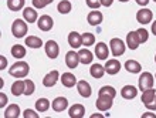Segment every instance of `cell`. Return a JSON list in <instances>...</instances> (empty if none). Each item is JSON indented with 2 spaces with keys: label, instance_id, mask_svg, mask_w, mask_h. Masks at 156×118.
Segmentation results:
<instances>
[{
  "label": "cell",
  "instance_id": "obj_1",
  "mask_svg": "<svg viewBox=\"0 0 156 118\" xmlns=\"http://www.w3.org/2000/svg\"><path fill=\"white\" fill-rule=\"evenodd\" d=\"M30 71V65L26 61H17L10 67L9 73L10 76H13L14 78H24Z\"/></svg>",
  "mask_w": 156,
  "mask_h": 118
},
{
  "label": "cell",
  "instance_id": "obj_2",
  "mask_svg": "<svg viewBox=\"0 0 156 118\" xmlns=\"http://www.w3.org/2000/svg\"><path fill=\"white\" fill-rule=\"evenodd\" d=\"M27 30H29V27H27L26 20L16 19V20L13 21V24H12V34L16 37V39H21V37H24L26 34H27Z\"/></svg>",
  "mask_w": 156,
  "mask_h": 118
},
{
  "label": "cell",
  "instance_id": "obj_3",
  "mask_svg": "<svg viewBox=\"0 0 156 118\" xmlns=\"http://www.w3.org/2000/svg\"><path fill=\"white\" fill-rule=\"evenodd\" d=\"M136 20L142 26H146V24H149V23H152V20H153L152 10H151V9H146V7H142L136 13Z\"/></svg>",
  "mask_w": 156,
  "mask_h": 118
},
{
  "label": "cell",
  "instance_id": "obj_4",
  "mask_svg": "<svg viewBox=\"0 0 156 118\" xmlns=\"http://www.w3.org/2000/svg\"><path fill=\"white\" fill-rule=\"evenodd\" d=\"M139 90L140 91H145V90H149V88H153V83H155V78L151 73L148 71H144L140 73L139 76Z\"/></svg>",
  "mask_w": 156,
  "mask_h": 118
},
{
  "label": "cell",
  "instance_id": "obj_5",
  "mask_svg": "<svg viewBox=\"0 0 156 118\" xmlns=\"http://www.w3.org/2000/svg\"><path fill=\"white\" fill-rule=\"evenodd\" d=\"M109 47H111V53L114 54L115 57L122 56V54L125 53V43H123L121 39H118V37L111 39V41H109Z\"/></svg>",
  "mask_w": 156,
  "mask_h": 118
},
{
  "label": "cell",
  "instance_id": "obj_6",
  "mask_svg": "<svg viewBox=\"0 0 156 118\" xmlns=\"http://www.w3.org/2000/svg\"><path fill=\"white\" fill-rule=\"evenodd\" d=\"M45 49V54H47V57L54 60V58L58 57V54H60V47H58V43L54 40H48L45 43L44 46Z\"/></svg>",
  "mask_w": 156,
  "mask_h": 118
},
{
  "label": "cell",
  "instance_id": "obj_7",
  "mask_svg": "<svg viewBox=\"0 0 156 118\" xmlns=\"http://www.w3.org/2000/svg\"><path fill=\"white\" fill-rule=\"evenodd\" d=\"M112 101H114V98L112 97H108V95H99L98 100L95 101V105H97V108H98L99 111H108V110H111Z\"/></svg>",
  "mask_w": 156,
  "mask_h": 118
},
{
  "label": "cell",
  "instance_id": "obj_8",
  "mask_svg": "<svg viewBox=\"0 0 156 118\" xmlns=\"http://www.w3.org/2000/svg\"><path fill=\"white\" fill-rule=\"evenodd\" d=\"M37 24H38V29H40L41 31H50L54 26V20L51 16L44 14V16H41L37 20Z\"/></svg>",
  "mask_w": 156,
  "mask_h": 118
},
{
  "label": "cell",
  "instance_id": "obj_9",
  "mask_svg": "<svg viewBox=\"0 0 156 118\" xmlns=\"http://www.w3.org/2000/svg\"><path fill=\"white\" fill-rule=\"evenodd\" d=\"M58 78L60 77V73H58L57 70H53V71H50L48 74H45L44 78H43V84H44V87H54L55 84H57Z\"/></svg>",
  "mask_w": 156,
  "mask_h": 118
},
{
  "label": "cell",
  "instance_id": "obj_10",
  "mask_svg": "<svg viewBox=\"0 0 156 118\" xmlns=\"http://www.w3.org/2000/svg\"><path fill=\"white\" fill-rule=\"evenodd\" d=\"M80 63H81L80 61V56H78V53H75L74 50H70L66 54V64L68 68H77V65Z\"/></svg>",
  "mask_w": 156,
  "mask_h": 118
},
{
  "label": "cell",
  "instance_id": "obj_11",
  "mask_svg": "<svg viewBox=\"0 0 156 118\" xmlns=\"http://www.w3.org/2000/svg\"><path fill=\"white\" fill-rule=\"evenodd\" d=\"M77 90L80 93V95L84 98H90L91 94H92V88H91L90 83L85 81V80H81V81L77 83Z\"/></svg>",
  "mask_w": 156,
  "mask_h": 118
},
{
  "label": "cell",
  "instance_id": "obj_12",
  "mask_svg": "<svg viewBox=\"0 0 156 118\" xmlns=\"http://www.w3.org/2000/svg\"><path fill=\"white\" fill-rule=\"evenodd\" d=\"M68 44H70L71 49H80L82 46V34H80L78 31H71L68 34Z\"/></svg>",
  "mask_w": 156,
  "mask_h": 118
},
{
  "label": "cell",
  "instance_id": "obj_13",
  "mask_svg": "<svg viewBox=\"0 0 156 118\" xmlns=\"http://www.w3.org/2000/svg\"><path fill=\"white\" fill-rule=\"evenodd\" d=\"M108 54H109V50H108V46L104 41H99L95 44V56L98 57V60H107Z\"/></svg>",
  "mask_w": 156,
  "mask_h": 118
},
{
  "label": "cell",
  "instance_id": "obj_14",
  "mask_svg": "<svg viewBox=\"0 0 156 118\" xmlns=\"http://www.w3.org/2000/svg\"><path fill=\"white\" fill-rule=\"evenodd\" d=\"M139 44H142V43H140V39H139V36H138V33L136 31L128 33V36H126V46L128 47L131 50H136L139 47Z\"/></svg>",
  "mask_w": 156,
  "mask_h": 118
},
{
  "label": "cell",
  "instance_id": "obj_15",
  "mask_svg": "<svg viewBox=\"0 0 156 118\" xmlns=\"http://www.w3.org/2000/svg\"><path fill=\"white\" fill-rule=\"evenodd\" d=\"M87 20H88V23H90L91 26H99L101 23H102V20H104V16H102V13L99 12V10H92V12L88 13Z\"/></svg>",
  "mask_w": 156,
  "mask_h": 118
},
{
  "label": "cell",
  "instance_id": "obj_16",
  "mask_svg": "<svg viewBox=\"0 0 156 118\" xmlns=\"http://www.w3.org/2000/svg\"><path fill=\"white\" fill-rule=\"evenodd\" d=\"M54 111H57V112H61V111L67 110V107H68V100L66 97H57L53 100V104H51Z\"/></svg>",
  "mask_w": 156,
  "mask_h": 118
},
{
  "label": "cell",
  "instance_id": "obj_17",
  "mask_svg": "<svg viewBox=\"0 0 156 118\" xmlns=\"http://www.w3.org/2000/svg\"><path fill=\"white\" fill-rule=\"evenodd\" d=\"M84 114H85V107L82 105V104H74L68 110V115L71 118H82Z\"/></svg>",
  "mask_w": 156,
  "mask_h": 118
},
{
  "label": "cell",
  "instance_id": "obj_18",
  "mask_svg": "<svg viewBox=\"0 0 156 118\" xmlns=\"http://www.w3.org/2000/svg\"><path fill=\"white\" fill-rule=\"evenodd\" d=\"M23 17H24V20L27 21V23H36V21L38 20V14L37 12H36V7H26L24 10H23Z\"/></svg>",
  "mask_w": 156,
  "mask_h": 118
},
{
  "label": "cell",
  "instance_id": "obj_19",
  "mask_svg": "<svg viewBox=\"0 0 156 118\" xmlns=\"http://www.w3.org/2000/svg\"><path fill=\"white\" fill-rule=\"evenodd\" d=\"M121 95H122L125 100H133V98L138 95V88L131 86V84H128V86H125L121 90Z\"/></svg>",
  "mask_w": 156,
  "mask_h": 118
},
{
  "label": "cell",
  "instance_id": "obj_20",
  "mask_svg": "<svg viewBox=\"0 0 156 118\" xmlns=\"http://www.w3.org/2000/svg\"><path fill=\"white\" fill-rule=\"evenodd\" d=\"M90 73H91V76H92L94 78H102L104 74L107 73V71H105V65L99 64V63H95V64L91 65Z\"/></svg>",
  "mask_w": 156,
  "mask_h": 118
},
{
  "label": "cell",
  "instance_id": "obj_21",
  "mask_svg": "<svg viewBox=\"0 0 156 118\" xmlns=\"http://www.w3.org/2000/svg\"><path fill=\"white\" fill-rule=\"evenodd\" d=\"M123 67H125V70H126L128 73H131V74H138L142 71V65L136 60H128Z\"/></svg>",
  "mask_w": 156,
  "mask_h": 118
},
{
  "label": "cell",
  "instance_id": "obj_22",
  "mask_svg": "<svg viewBox=\"0 0 156 118\" xmlns=\"http://www.w3.org/2000/svg\"><path fill=\"white\" fill-rule=\"evenodd\" d=\"M119 70H121V63L118 60H109L107 61V64H105V71L108 74H111V76H115V74L119 73Z\"/></svg>",
  "mask_w": 156,
  "mask_h": 118
},
{
  "label": "cell",
  "instance_id": "obj_23",
  "mask_svg": "<svg viewBox=\"0 0 156 118\" xmlns=\"http://www.w3.org/2000/svg\"><path fill=\"white\" fill-rule=\"evenodd\" d=\"M61 83H62V86L64 87L71 88V87H74L78 81H77V78H75V76L73 73H64L61 76Z\"/></svg>",
  "mask_w": 156,
  "mask_h": 118
},
{
  "label": "cell",
  "instance_id": "obj_24",
  "mask_svg": "<svg viewBox=\"0 0 156 118\" xmlns=\"http://www.w3.org/2000/svg\"><path fill=\"white\" fill-rule=\"evenodd\" d=\"M78 56H80V61H81L82 64H91V63H92V58H94V54L88 50V47L80 50V51H78Z\"/></svg>",
  "mask_w": 156,
  "mask_h": 118
},
{
  "label": "cell",
  "instance_id": "obj_25",
  "mask_svg": "<svg viewBox=\"0 0 156 118\" xmlns=\"http://www.w3.org/2000/svg\"><path fill=\"white\" fill-rule=\"evenodd\" d=\"M155 97H156V90L155 88H149V90L142 91V97H140V100H142V102H144L145 105H148V104H151V102L155 100Z\"/></svg>",
  "mask_w": 156,
  "mask_h": 118
},
{
  "label": "cell",
  "instance_id": "obj_26",
  "mask_svg": "<svg viewBox=\"0 0 156 118\" xmlns=\"http://www.w3.org/2000/svg\"><path fill=\"white\" fill-rule=\"evenodd\" d=\"M26 46L30 49H40L43 46V40L37 36H29L26 37Z\"/></svg>",
  "mask_w": 156,
  "mask_h": 118
},
{
  "label": "cell",
  "instance_id": "obj_27",
  "mask_svg": "<svg viewBox=\"0 0 156 118\" xmlns=\"http://www.w3.org/2000/svg\"><path fill=\"white\" fill-rule=\"evenodd\" d=\"M26 49H24V46H21V44H14L12 47V56L14 58H17V60H21V58H24L26 57Z\"/></svg>",
  "mask_w": 156,
  "mask_h": 118
},
{
  "label": "cell",
  "instance_id": "obj_28",
  "mask_svg": "<svg viewBox=\"0 0 156 118\" xmlns=\"http://www.w3.org/2000/svg\"><path fill=\"white\" fill-rule=\"evenodd\" d=\"M20 115V107L17 104H12L9 105L4 111V118H17Z\"/></svg>",
  "mask_w": 156,
  "mask_h": 118
},
{
  "label": "cell",
  "instance_id": "obj_29",
  "mask_svg": "<svg viewBox=\"0 0 156 118\" xmlns=\"http://www.w3.org/2000/svg\"><path fill=\"white\" fill-rule=\"evenodd\" d=\"M12 94L16 95V97L24 94V81H21L20 78H17V81H14L12 84Z\"/></svg>",
  "mask_w": 156,
  "mask_h": 118
},
{
  "label": "cell",
  "instance_id": "obj_30",
  "mask_svg": "<svg viewBox=\"0 0 156 118\" xmlns=\"http://www.w3.org/2000/svg\"><path fill=\"white\" fill-rule=\"evenodd\" d=\"M26 0H7V7L12 12H19L24 7Z\"/></svg>",
  "mask_w": 156,
  "mask_h": 118
},
{
  "label": "cell",
  "instance_id": "obj_31",
  "mask_svg": "<svg viewBox=\"0 0 156 118\" xmlns=\"http://www.w3.org/2000/svg\"><path fill=\"white\" fill-rule=\"evenodd\" d=\"M50 107H51V104H50V101L47 98H38L37 101H36V110L38 112H45Z\"/></svg>",
  "mask_w": 156,
  "mask_h": 118
},
{
  "label": "cell",
  "instance_id": "obj_32",
  "mask_svg": "<svg viewBox=\"0 0 156 118\" xmlns=\"http://www.w3.org/2000/svg\"><path fill=\"white\" fill-rule=\"evenodd\" d=\"M71 9H73V4H71L68 0H61L57 6L58 13H61V14H68V13L71 12Z\"/></svg>",
  "mask_w": 156,
  "mask_h": 118
},
{
  "label": "cell",
  "instance_id": "obj_33",
  "mask_svg": "<svg viewBox=\"0 0 156 118\" xmlns=\"http://www.w3.org/2000/svg\"><path fill=\"white\" fill-rule=\"evenodd\" d=\"M98 95H108V97L115 98L116 90L114 88V87H111V86H104V87H101V88H99Z\"/></svg>",
  "mask_w": 156,
  "mask_h": 118
},
{
  "label": "cell",
  "instance_id": "obj_34",
  "mask_svg": "<svg viewBox=\"0 0 156 118\" xmlns=\"http://www.w3.org/2000/svg\"><path fill=\"white\" fill-rule=\"evenodd\" d=\"M92 44H95V36L92 33H84L82 34V46L84 47H90Z\"/></svg>",
  "mask_w": 156,
  "mask_h": 118
},
{
  "label": "cell",
  "instance_id": "obj_35",
  "mask_svg": "<svg viewBox=\"0 0 156 118\" xmlns=\"http://www.w3.org/2000/svg\"><path fill=\"white\" fill-rule=\"evenodd\" d=\"M36 91V84L31 80H24V95H31Z\"/></svg>",
  "mask_w": 156,
  "mask_h": 118
},
{
  "label": "cell",
  "instance_id": "obj_36",
  "mask_svg": "<svg viewBox=\"0 0 156 118\" xmlns=\"http://www.w3.org/2000/svg\"><path fill=\"white\" fill-rule=\"evenodd\" d=\"M136 33H138V36H139V39H140V43H146V41H148L149 33H148V30L145 29V27L138 29V30H136Z\"/></svg>",
  "mask_w": 156,
  "mask_h": 118
},
{
  "label": "cell",
  "instance_id": "obj_37",
  "mask_svg": "<svg viewBox=\"0 0 156 118\" xmlns=\"http://www.w3.org/2000/svg\"><path fill=\"white\" fill-rule=\"evenodd\" d=\"M85 3L88 7H91L92 10H98L99 6H102L101 4V0H85Z\"/></svg>",
  "mask_w": 156,
  "mask_h": 118
},
{
  "label": "cell",
  "instance_id": "obj_38",
  "mask_svg": "<svg viewBox=\"0 0 156 118\" xmlns=\"http://www.w3.org/2000/svg\"><path fill=\"white\" fill-rule=\"evenodd\" d=\"M47 4H50V0H33V6L36 9H44Z\"/></svg>",
  "mask_w": 156,
  "mask_h": 118
},
{
  "label": "cell",
  "instance_id": "obj_39",
  "mask_svg": "<svg viewBox=\"0 0 156 118\" xmlns=\"http://www.w3.org/2000/svg\"><path fill=\"white\" fill-rule=\"evenodd\" d=\"M23 117L24 118H38V114H37V111H34V110H26L24 112H23Z\"/></svg>",
  "mask_w": 156,
  "mask_h": 118
},
{
  "label": "cell",
  "instance_id": "obj_40",
  "mask_svg": "<svg viewBox=\"0 0 156 118\" xmlns=\"http://www.w3.org/2000/svg\"><path fill=\"white\" fill-rule=\"evenodd\" d=\"M6 102H7V97L4 93H0V108H4L6 107Z\"/></svg>",
  "mask_w": 156,
  "mask_h": 118
},
{
  "label": "cell",
  "instance_id": "obj_41",
  "mask_svg": "<svg viewBox=\"0 0 156 118\" xmlns=\"http://www.w3.org/2000/svg\"><path fill=\"white\" fill-rule=\"evenodd\" d=\"M146 108H148V110H151V111H156V97H155V100H153L151 104H148V105H146Z\"/></svg>",
  "mask_w": 156,
  "mask_h": 118
},
{
  "label": "cell",
  "instance_id": "obj_42",
  "mask_svg": "<svg viewBox=\"0 0 156 118\" xmlns=\"http://www.w3.org/2000/svg\"><path fill=\"white\" fill-rule=\"evenodd\" d=\"M0 61H2V64H0V70H4L6 68V64H7V60L4 56H0Z\"/></svg>",
  "mask_w": 156,
  "mask_h": 118
},
{
  "label": "cell",
  "instance_id": "obj_43",
  "mask_svg": "<svg viewBox=\"0 0 156 118\" xmlns=\"http://www.w3.org/2000/svg\"><path fill=\"white\" fill-rule=\"evenodd\" d=\"M112 3H114V0H101V4L105 6V7H109Z\"/></svg>",
  "mask_w": 156,
  "mask_h": 118
},
{
  "label": "cell",
  "instance_id": "obj_44",
  "mask_svg": "<svg viewBox=\"0 0 156 118\" xmlns=\"http://www.w3.org/2000/svg\"><path fill=\"white\" fill-rule=\"evenodd\" d=\"M142 118H156V114L155 112H145L142 114Z\"/></svg>",
  "mask_w": 156,
  "mask_h": 118
},
{
  "label": "cell",
  "instance_id": "obj_45",
  "mask_svg": "<svg viewBox=\"0 0 156 118\" xmlns=\"http://www.w3.org/2000/svg\"><path fill=\"white\" fill-rule=\"evenodd\" d=\"M135 2H136V4H139L142 7H145V6L149 3V0H135Z\"/></svg>",
  "mask_w": 156,
  "mask_h": 118
},
{
  "label": "cell",
  "instance_id": "obj_46",
  "mask_svg": "<svg viewBox=\"0 0 156 118\" xmlns=\"http://www.w3.org/2000/svg\"><path fill=\"white\" fill-rule=\"evenodd\" d=\"M152 33L156 36V20H155V21H152Z\"/></svg>",
  "mask_w": 156,
  "mask_h": 118
},
{
  "label": "cell",
  "instance_id": "obj_47",
  "mask_svg": "<svg viewBox=\"0 0 156 118\" xmlns=\"http://www.w3.org/2000/svg\"><path fill=\"white\" fill-rule=\"evenodd\" d=\"M91 118H102V114H92Z\"/></svg>",
  "mask_w": 156,
  "mask_h": 118
},
{
  "label": "cell",
  "instance_id": "obj_48",
  "mask_svg": "<svg viewBox=\"0 0 156 118\" xmlns=\"http://www.w3.org/2000/svg\"><path fill=\"white\" fill-rule=\"evenodd\" d=\"M121 3H126V2H129V0H119Z\"/></svg>",
  "mask_w": 156,
  "mask_h": 118
},
{
  "label": "cell",
  "instance_id": "obj_49",
  "mask_svg": "<svg viewBox=\"0 0 156 118\" xmlns=\"http://www.w3.org/2000/svg\"><path fill=\"white\" fill-rule=\"evenodd\" d=\"M155 63H156V56H155Z\"/></svg>",
  "mask_w": 156,
  "mask_h": 118
},
{
  "label": "cell",
  "instance_id": "obj_50",
  "mask_svg": "<svg viewBox=\"0 0 156 118\" xmlns=\"http://www.w3.org/2000/svg\"><path fill=\"white\" fill-rule=\"evenodd\" d=\"M155 80H156V74H155Z\"/></svg>",
  "mask_w": 156,
  "mask_h": 118
},
{
  "label": "cell",
  "instance_id": "obj_51",
  "mask_svg": "<svg viewBox=\"0 0 156 118\" xmlns=\"http://www.w3.org/2000/svg\"><path fill=\"white\" fill-rule=\"evenodd\" d=\"M51 2H53V0H50V3H51Z\"/></svg>",
  "mask_w": 156,
  "mask_h": 118
},
{
  "label": "cell",
  "instance_id": "obj_52",
  "mask_svg": "<svg viewBox=\"0 0 156 118\" xmlns=\"http://www.w3.org/2000/svg\"><path fill=\"white\" fill-rule=\"evenodd\" d=\"M153 2H155V3H156V0H153Z\"/></svg>",
  "mask_w": 156,
  "mask_h": 118
}]
</instances>
